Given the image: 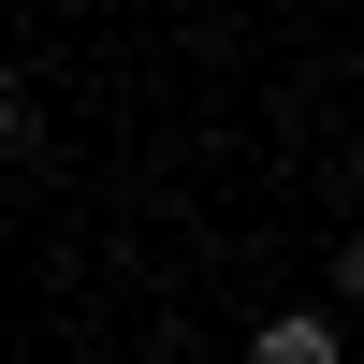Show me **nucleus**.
<instances>
[{
  "instance_id": "obj_1",
  "label": "nucleus",
  "mask_w": 364,
  "mask_h": 364,
  "mask_svg": "<svg viewBox=\"0 0 364 364\" xmlns=\"http://www.w3.org/2000/svg\"><path fill=\"white\" fill-rule=\"evenodd\" d=\"M248 364H350V350H336V321H262Z\"/></svg>"
},
{
  "instance_id": "obj_2",
  "label": "nucleus",
  "mask_w": 364,
  "mask_h": 364,
  "mask_svg": "<svg viewBox=\"0 0 364 364\" xmlns=\"http://www.w3.org/2000/svg\"><path fill=\"white\" fill-rule=\"evenodd\" d=\"M336 291H350V306H364V233H350V248H336Z\"/></svg>"
},
{
  "instance_id": "obj_3",
  "label": "nucleus",
  "mask_w": 364,
  "mask_h": 364,
  "mask_svg": "<svg viewBox=\"0 0 364 364\" xmlns=\"http://www.w3.org/2000/svg\"><path fill=\"white\" fill-rule=\"evenodd\" d=\"M0 132H15V87H0Z\"/></svg>"
}]
</instances>
